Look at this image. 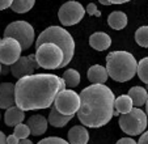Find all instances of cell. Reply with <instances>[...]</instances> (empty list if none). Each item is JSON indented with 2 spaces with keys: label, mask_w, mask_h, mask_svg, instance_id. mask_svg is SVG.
Returning a JSON list of instances; mask_svg holds the SVG:
<instances>
[{
  "label": "cell",
  "mask_w": 148,
  "mask_h": 144,
  "mask_svg": "<svg viewBox=\"0 0 148 144\" xmlns=\"http://www.w3.org/2000/svg\"><path fill=\"white\" fill-rule=\"evenodd\" d=\"M17 144H33V143H32L30 139H21V140H20Z\"/></svg>",
  "instance_id": "obj_35"
},
{
  "label": "cell",
  "mask_w": 148,
  "mask_h": 144,
  "mask_svg": "<svg viewBox=\"0 0 148 144\" xmlns=\"http://www.w3.org/2000/svg\"><path fill=\"white\" fill-rule=\"evenodd\" d=\"M21 46L13 38L0 39V64L12 66L21 56Z\"/></svg>",
  "instance_id": "obj_10"
},
{
  "label": "cell",
  "mask_w": 148,
  "mask_h": 144,
  "mask_svg": "<svg viewBox=\"0 0 148 144\" xmlns=\"http://www.w3.org/2000/svg\"><path fill=\"white\" fill-rule=\"evenodd\" d=\"M115 144H138V143L131 138H122V139H119Z\"/></svg>",
  "instance_id": "obj_30"
},
{
  "label": "cell",
  "mask_w": 148,
  "mask_h": 144,
  "mask_svg": "<svg viewBox=\"0 0 148 144\" xmlns=\"http://www.w3.org/2000/svg\"><path fill=\"white\" fill-rule=\"evenodd\" d=\"M101 4H103V5H110V3L108 1V0H98Z\"/></svg>",
  "instance_id": "obj_36"
},
{
  "label": "cell",
  "mask_w": 148,
  "mask_h": 144,
  "mask_svg": "<svg viewBox=\"0 0 148 144\" xmlns=\"http://www.w3.org/2000/svg\"><path fill=\"white\" fill-rule=\"evenodd\" d=\"M62 79L64 80L66 86H68L70 89L76 88V86L80 84V73H79L76 69H72V68L67 69Z\"/></svg>",
  "instance_id": "obj_22"
},
{
  "label": "cell",
  "mask_w": 148,
  "mask_h": 144,
  "mask_svg": "<svg viewBox=\"0 0 148 144\" xmlns=\"http://www.w3.org/2000/svg\"><path fill=\"white\" fill-rule=\"evenodd\" d=\"M147 114L139 108H132L127 114L119 117V127L127 135H139L147 128Z\"/></svg>",
  "instance_id": "obj_6"
},
{
  "label": "cell",
  "mask_w": 148,
  "mask_h": 144,
  "mask_svg": "<svg viewBox=\"0 0 148 144\" xmlns=\"http://www.w3.org/2000/svg\"><path fill=\"white\" fill-rule=\"evenodd\" d=\"M43 43H54L59 47L63 53V63L62 67L67 66L73 58L75 54V41L72 36L62 26H49L47 29L39 34L36 41V47Z\"/></svg>",
  "instance_id": "obj_4"
},
{
  "label": "cell",
  "mask_w": 148,
  "mask_h": 144,
  "mask_svg": "<svg viewBox=\"0 0 148 144\" xmlns=\"http://www.w3.org/2000/svg\"><path fill=\"white\" fill-rule=\"evenodd\" d=\"M54 108L63 115H75L80 108V96L72 89H63L56 94Z\"/></svg>",
  "instance_id": "obj_8"
},
{
  "label": "cell",
  "mask_w": 148,
  "mask_h": 144,
  "mask_svg": "<svg viewBox=\"0 0 148 144\" xmlns=\"http://www.w3.org/2000/svg\"><path fill=\"white\" fill-rule=\"evenodd\" d=\"M136 72H138V76H139L140 80H142L143 83L148 84V56L143 58L142 60L138 63Z\"/></svg>",
  "instance_id": "obj_24"
},
{
  "label": "cell",
  "mask_w": 148,
  "mask_h": 144,
  "mask_svg": "<svg viewBox=\"0 0 148 144\" xmlns=\"http://www.w3.org/2000/svg\"><path fill=\"white\" fill-rule=\"evenodd\" d=\"M12 3H13V0H0V11L9 8L12 5Z\"/></svg>",
  "instance_id": "obj_29"
},
{
  "label": "cell",
  "mask_w": 148,
  "mask_h": 144,
  "mask_svg": "<svg viewBox=\"0 0 148 144\" xmlns=\"http://www.w3.org/2000/svg\"><path fill=\"white\" fill-rule=\"evenodd\" d=\"M24 118H25V113L17 106H11L7 109L5 114H4V122L9 127H14V126L23 123Z\"/></svg>",
  "instance_id": "obj_16"
},
{
  "label": "cell",
  "mask_w": 148,
  "mask_h": 144,
  "mask_svg": "<svg viewBox=\"0 0 148 144\" xmlns=\"http://www.w3.org/2000/svg\"><path fill=\"white\" fill-rule=\"evenodd\" d=\"M0 39H1V38H0Z\"/></svg>",
  "instance_id": "obj_40"
},
{
  "label": "cell",
  "mask_w": 148,
  "mask_h": 144,
  "mask_svg": "<svg viewBox=\"0 0 148 144\" xmlns=\"http://www.w3.org/2000/svg\"><path fill=\"white\" fill-rule=\"evenodd\" d=\"M77 118L87 127H102L114 111V93L105 84H92L81 91Z\"/></svg>",
  "instance_id": "obj_2"
},
{
  "label": "cell",
  "mask_w": 148,
  "mask_h": 144,
  "mask_svg": "<svg viewBox=\"0 0 148 144\" xmlns=\"http://www.w3.org/2000/svg\"><path fill=\"white\" fill-rule=\"evenodd\" d=\"M4 37L16 39L21 50H28L34 41V28L26 21H14L5 28Z\"/></svg>",
  "instance_id": "obj_7"
},
{
  "label": "cell",
  "mask_w": 148,
  "mask_h": 144,
  "mask_svg": "<svg viewBox=\"0 0 148 144\" xmlns=\"http://www.w3.org/2000/svg\"><path fill=\"white\" fill-rule=\"evenodd\" d=\"M110 4H123V3H127L130 0H108Z\"/></svg>",
  "instance_id": "obj_33"
},
{
  "label": "cell",
  "mask_w": 148,
  "mask_h": 144,
  "mask_svg": "<svg viewBox=\"0 0 148 144\" xmlns=\"http://www.w3.org/2000/svg\"><path fill=\"white\" fill-rule=\"evenodd\" d=\"M136 59L127 51H112L106 56L108 75L118 83H126L136 75Z\"/></svg>",
  "instance_id": "obj_3"
},
{
  "label": "cell",
  "mask_w": 148,
  "mask_h": 144,
  "mask_svg": "<svg viewBox=\"0 0 148 144\" xmlns=\"http://www.w3.org/2000/svg\"><path fill=\"white\" fill-rule=\"evenodd\" d=\"M28 127L30 130V134L34 136H39L42 134H45L47 130V121L43 115L41 114H36L32 115L28 121Z\"/></svg>",
  "instance_id": "obj_14"
},
{
  "label": "cell",
  "mask_w": 148,
  "mask_h": 144,
  "mask_svg": "<svg viewBox=\"0 0 148 144\" xmlns=\"http://www.w3.org/2000/svg\"><path fill=\"white\" fill-rule=\"evenodd\" d=\"M145 114H147V118H148V100L145 102Z\"/></svg>",
  "instance_id": "obj_37"
},
{
  "label": "cell",
  "mask_w": 148,
  "mask_h": 144,
  "mask_svg": "<svg viewBox=\"0 0 148 144\" xmlns=\"http://www.w3.org/2000/svg\"><path fill=\"white\" fill-rule=\"evenodd\" d=\"M72 118H73L72 115H63L55 108H53L50 114H49V123L51 126H54V127H64Z\"/></svg>",
  "instance_id": "obj_21"
},
{
  "label": "cell",
  "mask_w": 148,
  "mask_h": 144,
  "mask_svg": "<svg viewBox=\"0 0 148 144\" xmlns=\"http://www.w3.org/2000/svg\"><path fill=\"white\" fill-rule=\"evenodd\" d=\"M18 141H20V140H18V139H17L14 135L7 136V144H17Z\"/></svg>",
  "instance_id": "obj_31"
},
{
  "label": "cell",
  "mask_w": 148,
  "mask_h": 144,
  "mask_svg": "<svg viewBox=\"0 0 148 144\" xmlns=\"http://www.w3.org/2000/svg\"><path fill=\"white\" fill-rule=\"evenodd\" d=\"M37 68H39V66L36 60V56L30 54L28 56H20L18 60L11 66V73L16 79H21L24 76L33 75Z\"/></svg>",
  "instance_id": "obj_11"
},
{
  "label": "cell",
  "mask_w": 148,
  "mask_h": 144,
  "mask_svg": "<svg viewBox=\"0 0 148 144\" xmlns=\"http://www.w3.org/2000/svg\"><path fill=\"white\" fill-rule=\"evenodd\" d=\"M135 41L139 46L148 47V26H140L135 32Z\"/></svg>",
  "instance_id": "obj_25"
},
{
  "label": "cell",
  "mask_w": 148,
  "mask_h": 144,
  "mask_svg": "<svg viewBox=\"0 0 148 144\" xmlns=\"http://www.w3.org/2000/svg\"><path fill=\"white\" fill-rule=\"evenodd\" d=\"M36 4V0H13L11 8L16 13H26Z\"/></svg>",
  "instance_id": "obj_23"
},
{
  "label": "cell",
  "mask_w": 148,
  "mask_h": 144,
  "mask_svg": "<svg viewBox=\"0 0 148 144\" xmlns=\"http://www.w3.org/2000/svg\"><path fill=\"white\" fill-rule=\"evenodd\" d=\"M87 13L90 14V16H97V17L101 16V12L97 9V7H96L95 3H89L87 5Z\"/></svg>",
  "instance_id": "obj_28"
},
{
  "label": "cell",
  "mask_w": 148,
  "mask_h": 144,
  "mask_svg": "<svg viewBox=\"0 0 148 144\" xmlns=\"http://www.w3.org/2000/svg\"><path fill=\"white\" fill-rule=\"evenodd\" d=\"M129 97L131 98L132 105L135 106H143L148 100V93L147 89L142 88V86H132L129 91Z\"/></svg>",
  "instance_id": "obj_19"
},
{
  "label": "cell",
  "mask_w": 148,
  "mask_h": 144,
  "mask_svg": "<svg viewBox=\"0 0 148 144\" xmlns=\"http://www.w3.org/2000/svg\"><path fill=\"white\" fill-rule=\"evenodd\" d=\"M14 106V84H0V109H8Z\"/></svg>",
  "instance_id": "obj_12"
},
{
  "label": "cell",
  "mask_w": 148,
  "mask_h": 144,
  "mask_svg": "<svg viewBox=\"0 0 148 144\" xmlns=\"http://www.w3.org/2000/svg\"><path fill=\"white\" fill-rule=\"evenodd\" d=\"M37 144H70L68 141H66L64 139L59 138V136H49L46 139H42L41 141H38Z\"/></svg>",
  "instance_id": "obj_27"
},
{
  "label": "cell",
  "mask_w": 148,
  "mask_h": 144,
  "mask_svg": "<svg viewBox=\"0 0 148 144\" xmlns=\"http://www.w3.org/2000/svg\"><path fill=\"white\" fill-rule=\"evenodd\" d=\"M89 45L97 51H105L112 45V38L109 37V34L103 33V32H96L90 36Z\"/></svg>",
  "instance_id": "obj_15"
},
{
  "label": "cell",
  "mask_w": 148,
  "mask_h": 144,
  "mask_svg": "<svg viewBox=\"0 0 148 144\" xmlns=\"http://www.w3.org/2000/svg\"><path fill=\"white\" fill-rule=\"evenodd\" d=\"M147 89H148V84H147Z\"/></svg>",
  "instance_id": "obj_39"
},
{
  "label": "cell",
  "mask_w": 148,
  "mask_h": 144,
  "mask_svg": "<svg viewBox=\"0 0 148 144\" xmlns=\"http://www.w3.org/2000/svg\"><path fill=\"white\" fill-rule=\"evenodd\" d=\"M0 72H1V64H0Z\"/></svg>",
  "instance_id": "obj_38"
},
{
  "label": "cell",
  "mask_w": 148,
  "mask_h": 144,
  "mask_svg": "<svg viewBox=\"0 0 148 144\" xmlns=\"http://www.w3.org/2000/svg\"><path fill=\"white\" fill-rule=\"evenodd\" d=\"M0 144H7V136L1 131H0Z\"/></svg>",
  "instance_id": "obj_34"
},
{
  "label": "cell",
  "mask_w": 148,
  "mask_h": 144,
  "mask_svg": "<svg viewBox=\"0 0 148 144\" xmlns=\"http://www.w3.org/2000/svg\"><path fill=\"white\" fill-rule=\"evenodd\" d=\"M84 14H85V9L77 1H67L59 8L58 17L60 24L64 26L76 25L83 20Z\"/></svg>",
  "instance_id": "obj_9"
},
{
  "label": "cell",
  "mask_w": 148,
  "mask_h": 144,
  "mask_svg": "<svg viewBox=\"0 0 148 144\" xmlns=\"http://www.w3.org/2000/svg\"><path fill=\"white\" fill-rule=\"evenodd\" d=\"M89 141V132L85 126H73L68 131L70 144H87Z\"/></svg>",
  "instance_id": "obj_13"
},
{
  "label": "cell",
  "mask_w": 148,
  "mask_h": 144,
  "mask_svg": "<svg viewBox=\"0 0 148 144\" xmlns=\"http://www.w3.org/2000/svg\"><path fill=\"white\" fill-rule=\"evenodd\" d=\"M36 60L41 68L45 69H56L62 68L63 63V53L56 45L43 43L36 47Z\"/></svg>",
  "instance_id": "obj_5"
},
{
  "label": "cell",
  "mask_w": 148,
  "mask_h": 144,
  "mask_svg": "<svg viewBox=\"0 0 148 144\" xmlns=\"http://www.w3.org/2000/svg\"><path fill=\"white\" fill-rule=\"evenodd\" d=\"M108 24L114 30H122L127 25V16L121 11H114L108 17Z\"/></svg>",
  "instance_id": "obj_18"
},
{
  "label": "cell",
  "mask_w": 148,
  "mask_h": 144,
  "mask_svg": "<svg viewBox=\"0 0 148 144\" xmlns=\"http://www.w3.org/2000/svg\"><path fill=\"white\" fill-rule=\"evenodd\" d=\"M13 135L16 136L18 140H21V139H28V136L30 135V130H29L28 125L20 123V125L14 126V132H13Z\"/></svg>",
  "instance_id": "obj_26"
},
{
  "label": "cell",
  "mask_w": 148,
  "mask_h": 144,
  "mask_svg": "<svg viewBox=\"0 0 148 144\" xmlns=\"http://www.w3.org/2000/svg\"><path fill=\"white\" fill-rule=\"evenodd\" d=\"M138 144H148V131H147V132H144L142 136H140Z\"/></svg>",
  "instance_id": "obj_32"
},
{
  "label": "cell",
  "mask_w": 148,
  "mask_h": 144,
  "mask_svg": "<svg viewBox=\"0 0 148 144\" xmlns=\"http://www.w3.org/2000/svg\"><path fill=\"white\" fill-rule=\"evenodd\" d=\"M132 101L129 97V94H121L119 97L114 100V110L118 114H127L132 109Z\"/></svg>",
  "instance_id": "obj_20"
},
{
  "label": "cell",
  "mask_w": 148,
  "mask_h": 144,
  "mask_svg": "<svg viewBox=\"0 0 148 144\" xmlns=\"http://www.w3.org/2000/svg\"><path fill=\"white\" fill-rule=\"evenodd\" d=\"M108 71L103 66L96 64L88 69V80L92 84H105L108 80Z\"/></svg>",
  "instance_id": "obj_17"
},
{
  "label": "cell",
  "mask_w": 148,
  "mask_h": 144,
  "mask_svg": "<svg viewBox=\"0 0 148 144\" xmlns=\"http://www.w3.org/2000/svg\"><path fill=\"white\" fill-rule=\"evenodd\" d=\"M64 88V80L56 75L33 73L24 76L14 84V104L23 111L47 109Z\"/></svg>",
  "instance_id": "obj_1"
}]
</instances>
